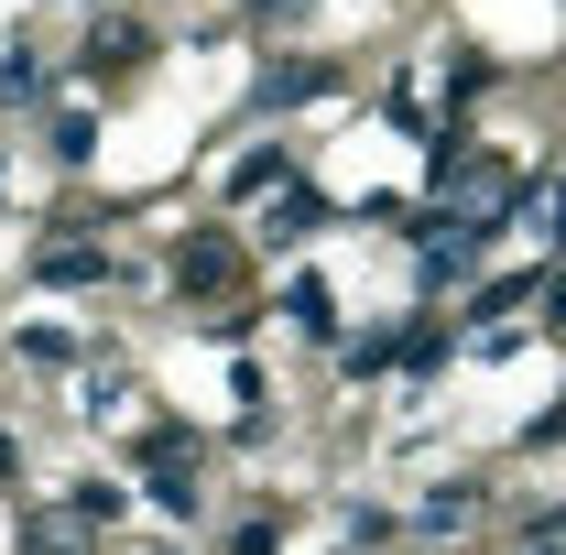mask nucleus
<instances>
[{"label":"nucleus","instance_id":"f257e3e1","mask_svg":"<svg viewBox=\"0 0 566 555\" xmlns=\"http://www.w3.org/2000/svg\"><path fill=\"white\" fill-rule=\"evenodd\" d=\"M316 218H327V197H316V186H283V197H273V218H262V240L283 251V240H305Z\"/></svg>","mask_w":566,"mask_h":555},{"label":"nucleus","instance_id":"f03ea898","mask_svg":"<svg viewBox=\"0 0 566 555\" xmlns=\"http://www.w3.org/2000/svg\"><path fill=\"white\" fill-rule=\"evenodd\" d=\"M294 98H327V66H262V109H294Z\"/></svg>","mask_w":566,"mask_h":555},{"label":"nucleus","instance_id":"7ed1b4c3","mask_svg":"<svg viewBox=\"0 0 566 555\" xmlns=\"http://www.w3.org/2000/svg\"><path fill=\"white\" fill-rule=\"evenodd\" d=\"M283 316H294L305 338H338V294H327V283H316V273H305V283H294V294H283Z\"/></svg>","mask_w":566,"mask_h":555},{"label":"nucleus","instance_id":"20e7f679","mask_svg":"<svg viewBox=\"0 0 566 555\" xmlns=\"http://www.w3.org/2000/svg\"><path fill=\"white\" fill-rule=\"evenodd\" d=\"M175 273H186V294H218L240 262H229V240H186V262H175Z\"/></svg>","mask_w":566,"mask_h":555},{"label":"nucleus","instance_id":"39448f33","mask_svg":"<svg viewBox=\"0 0 566 555\" xmlns=\"http://www.w3.org/2000/svg\"><path fill=\"white\" fill-rule=\"evenodd\" d=\"M22 555H87V512H76V523H55V512H33V534H22Z\"/></svg>","mask_w":566,"mask_h":555},{"label":"nucleus","instance_id":"423d86ee","mask_svg":"<svg viewBox=\"0 0 566 555\" xmlns=\"http://www.w3.org/2000/svg\"><path fill=\"white\" fill-rule=\"evenodd\" d=\"M44 142H55V164H87V153H98V121H87V109H55Z\"/></svg>","mask_w":566,"mask_h":555},{"label":"nucleus","instance_id":"0eeeda50","mask_svg":"<svg viewBox=\"0 0 566 555\" xmlns=\"http://www.w3.org/2000/svg\"><path fill=\"white\" fill-rule=\"evenodd\" d=\"M415 523H424V534H458V523H480V490H436Z\"/></svg>","mask_w":566,"mask_h":555},{"label":"nucleus","instance_id":"6e6552de","mask_svg":"<svg viewBox=\"0 0 566 555\" xmlns=\"http://www.w3.org/2000/svg\"><path fill=\"white\" fill-rule=\"evenodd\" d=\"M132 55H142L132 22H98V33H87V66H132Z\"/></svg>","mask_w":566,"mask_h":555},{"label":"nucleus","instance_id":"1a4fd4ad","mask_svg":"<svg viewBox=\"0 0 566 555\" xmlns=\"http://www.w3.org/2000/svg\"><path fill=\"white\" fill-rule=\"evenodd\" d=\"M22 359H33V370H66L76 338H66V327H33V338H22Z\"/></svg>","mask_w":566,"mask_h":555},{"label":"nucleus","instance_id":"9d476101","mask_svg":"<svg viewBox=\"0 0 566 555\" xmlns=\"http://www.w3.org/2000/svg\"><path fill=\"white\" fill-rule=\"evenodd\" d=\"M98 273H109L98 251H44V283H98Z\"/></svg>","mask_w":566,"mask_h":555},{"label":"nucleus","instance_id":"9b49d317","mask_svg":"<svg viewBox=\"0 0 566 555\" xmlns=\"http://www.w3.org/2000/svg\"><path fill=\"white\" fill-rule=\"evenodd\" d=\"M251 11H262V22H283V11H305V0H251Z\"/></svg>","mask_w":566,"mask_h":555},{"label":"nucleus","instance_id":"f8f14e48","mask_svg":"<svg viewBox=\"0 0 566 555\" xmlns=\"http://www.w3.org/2000/svg\"><path fill=\"white\" fill-rule=\"evenodd\" d=\"M534 555H556V545H534Z\"/></svg>","mask_w":566,"mask_h":555},{"label":"nucleus","instance_id":"ddd939ff","mask_svg":"<svg viewBox=\"0 0 566 555\" xmlns=\"http://www.w3.org/2000/svg\"><path fill=\"white\" fill-rule=\"evenodd\" d=\"M164 555H186V545H164Z\"/></svg>","mask_w":566,"mask_h":555}]
</instances>
